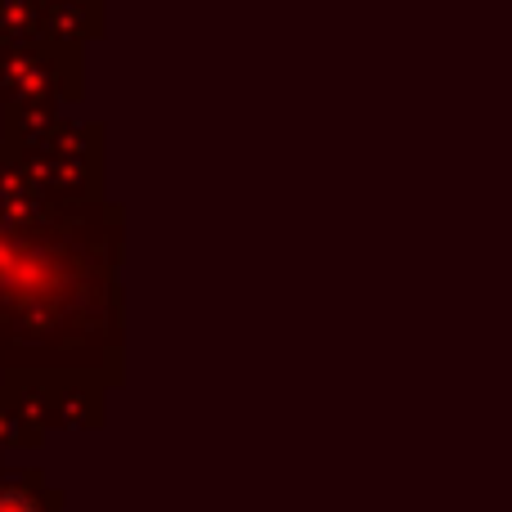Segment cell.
I'll return each mask as SVG.
<instances>
[{
    "label": "cell",
    "mask_w": 512,
    "mask_h": 512,
    "mask_svg": "<svg viewBox=\"0 0 512 512\" xmlns=\"http://www.w3.org/2000/svg\"><path fill=\"white\" fill-rule=\"evenodd\" d=\"M99 203H54L0 144V369L59 378L113 333Z\"/></svg>",
    "instance_id": "1"
},
{
    "label": "cell",
    "mask_w": 512,
    "mask_h": 512,
    "mask_svg": "<svg viewBox=\"0 0 512 512\" xmlns=\"http://www.w3.org/2000/svg\"><path fill=\"white\" fill-rule=\"evenodd\" d=\"M81 95V63L68 45H0V108L36 113L54 108V99Z\"/></svg>",
    "instance_id": "2"
},
{
    "label": "cell",
    "mask_w": 512,
    "mask_h": 512,
    "mask_svg": "<svg viewBox=\"0 0 512 512\" xmlns=\"http://www.w3.org/2000/svg\"><path fill=\"white\" fill-rule=\"evenodd\" d=\"M45 41V0H0V45Z\"/></svg>",
    "instance_id": "3"
},
{
    "label": "cell",
    "mask_w": 512,
    "mask_h": 512,
    "mask_svg": "<svg viewBox=\"0 0 512 512\" xmlns=\"http://www.w3.org/2000/svg\"><path fill=\"white\" fill-rule=\"evenodd\" d=\"M0 512H50L32 477H0Z\"/></svg>",
    "instance_id": "4"
},
{
    "label": "cell",
    "mask_w": 512,
    "mask_h": 512,
    "mask_svg": "<svg viewBox=\"0 0 512 512\" xmlns=\"http://www.w3.org/2000/svg\"><path fill=\"white\" fill-rule=\"evenodd\" d=\"M45 5H59V0H45Z\"/></svg>",
    "instance_id": "5"
}]
</instances>
